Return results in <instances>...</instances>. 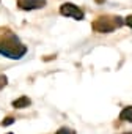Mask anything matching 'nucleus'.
Listing matches in <instances>:
<instances>
[{"instance_id": "nucleus-1", "label": "nucleus", "mask_w": 132, "mask_h": 134, "mask_svg": "<svg viewBox=\"0 0 132 134\" xmlns=\"http://www.w3.org/2000/svg\"><path fill=\"white\" fill-rule=\"evenodd\" d=\"M27 52L25 46H22L16 36L13 35H8L7 38L0 40V54L8 57V58H14V60H19L24 54Z\"/></svg>"}, {"instance_id": "nucleus-2", "label": "nucleus", "mask_w": 132, "mask_h": 134, "mask_svg": "<svg viewBox=\"0 0 132 134\" xmlns=\"http://www.w3.org/2000/svg\"><path fill=\"white\" fill-rule=\"evenodd\" d=\"M121 24H123V21H121L119 18H99V19L93 24V27H94L96 32L109 33V32H112L115 27H119Z\"/></svg>"}, {"instance_id": "nucleus-3", "label": "nucleus", "mask_w": 132, "mask_h": 134, "mask_svg": "<svg viewBox=\"0 0 132 134\" xmlns=\"http://www.w3.org/2000/svg\"><path fill=\"white\" fill-rule=\"evenodd\" d=\"M60 13H61L63 16L74 18V19H77V21L83 19V11H82L79 7H76L74 3H63V5L60 7Z\"/></svg>"}, {"instance_id": "nucleus-4", "label": "nucleus", "mask_w": 132, "mask_h": 134, "mask_svg": "<svg viewBox=\"0 0 132 134\" xmlns=\"http://www.w3.org/2000/svg\"><path fill=\"white\" fill-rule=\"evenodd\" d=\"M46 5V0H19V7L22 10H38V8H43Z\"/></svg>"}, {"instance_id": "nucleus-5", "label": "nucleus", "mask_w": 132, "mask_h": 134, "mask_svg": "<svg viewBox=\"0 0 132 134\" xmlns=\"http://www.w3.org/2000/svg\"><path fill=\"white\" fill-rule=\"evenodd\" d=\"M13 106H14V107H17V109H22V107H28V106H30V99H28L27 96H21L19 99L13 101Z\"/></svg>"}, {"instance_id": "nucleus-6", "label": "nucleus", "mask_w": 132, "mask_h": 134, "mask_svg": "<svg viewBox=\"0 0 132 134\" xmlns=\"http://www.w3.org/2000/svg\"><path fill=\"white\" fill-rule=\"evenodd\" d=\"M119 118L124 120V121H132V106L129 107H124L119 114Z\"/></svg>"}, {"instance_id": "nucleus-7", "label": "nucleus", "mask_w": 132, "mask_h": 134, "mask_svg": "<svg viewBox=\"0 0 132 134\" xmlns=\"http://www.w3.org/2000/svg\"><path fill=\"white\" fill-rule=\"evenodd\" d=\"M55 134H76L73 129H69V128H60Z\"/></svg>"}, {"instance_id": "nucleus-8", "label": "nucleus", "mask_w": 132, "mask_h": 134, "mask_svg": "<svg viewBox=\"0 0 132 134\" xmlns=\"http://www.w3.org/2000/svg\"><path fill=\"white\" fill-rule=\"evenodd\" d=\"M5 84H7V77L5 76H0V88H2Z\"/></svg>"}, {"instance_id": "nucleus-9", "label": "nucleus", "mask_w": 132, "mask_h": 134, "mask_svg": "<svg viewBox=\"0 0 132 134\" xmlns=\"http://www.w3.org/2000/svg\"><path fill=\"white\" fill-rule=\"evenodd\" d=\"M126 24H127V25H129V27L132 29V16H129V18L126 19Z\"/></svg>"}, {"instance_id": "nucleus-10", "label": "nucleus", "mask_w": 132, "mask_h": 134, "mask_svg": "<svg viewBox=\"0 0 132 134\" xmlns=\"http://www.w3.org/2000/svg\"><path fill=\"white\" fill-rule=\"evenodd\" d=\"M13 123V118H7L5 121H3V125H11Z\"/></svg>"}, {"instance_id": "nucleus-11", "label": "nucleus", "mask_w": 132, "mask_h": 134, "mask_svg": "<svg viewBox=\"0 0 132 134\" xmlns=\"http://www.w3.org/2000/svg\"><path fill=\"white\" fill-rule=\"evenodd\" d=\"M126 134H132V132H126Z\"/></svg>"}]
</instances>
